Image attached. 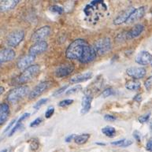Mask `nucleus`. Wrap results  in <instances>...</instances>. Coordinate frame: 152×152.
Returning <instances> with one entry per match:
<instances>
[{"mask_svg":"<svg viewBox=\"0 0 152 152\" xmlns=\"http://www.w3.org/2000/svg\"><path fill=\"white\" fill-rule=\"evenodd\" d=\"M10 115V107L7 103L0 104V125H2L7 121Z\"/></svg>","mask_w":152,"mask_h":152,"instance_id":"obj_20","label":"nucleus"},{"mask_svg":"<svg viewBox=\"0 0 152 152\" xmlns=\"http://www.w3.org/2000/svg\"><path fill=\"white\" fill-rule=\"evenodd\" d=\"M16 56V53L12 48H3L0 50V61L1 62H7L12 61Z\"/></svg>","mask_w":152,"mask_h":152,"instance_id":"obj_16","label":"nucleus"},{"mask_svg":"<svg viewBox=\"0 0 152 152\" xmlns=\"http://www.w3.org/2000/svg\"><path fill=\"white\" fill-rule=\"evenodd\" d=\"M114 90L113 88H107L105 89L104 91H102V94H101V96H102V98H107L109 97V96H111V95H114Z\"/></svg>","mask_w":152,"mask_h":152,"instance_id":"obj_27","label":"nucleus"},{"mask_svg":"<svg viewBox=\"0 0 152 152\" xmlns=\"http://www.w3.org/2000/svg\"><path fill=\"white\" fill-rule=\"evenodd\" d=\"M0 152H7V149H3V150H2Z\"/></svg>","mask_w":152,"mask_h":152,"instance_id":"obj_47","label":"nucleus"},{"mask_svg":"<svg viewBox=\"0 0 152 152\" xmlns=\"http://www.w3.org/2000/svg\"><path fill=\"white\" fill-rule=\"evenodd\" d=\"M144 86H145L147 90H150L152 88V76L149 77L148 79L146 80L145 83H144Z\"/></svg>","mask_w":152,"mask_h":152,"instance_id":"obj_33","label":"nucleus"},{"mask_svg":"<svg viewBox=\"0 0 152 152\" xmlns=\"http://www.w3.org/2000/svg\"><path fill=\"white\" fill-rule=\"evenodd\" d=\"M48 101V98H44V99H41L40 100H39L38 102L36 103V104L34 105V109L35 110H38L42 106H43L44 104H46L47 103V102Z\"/></svg>","mask_w":152,"mask_h":152,"instance_id":"obj_28","label":"nucleus"},{"mask_svg":"<svg viewBox=\"0 0 152 152\" xmlns=\"http://www.w3.org/2000/svg\"><path fill=\"white\" fill-rule=\"evenodd\" d=\"M50 10L53 13H55V14H58L59 15H61L64 13V9L60 6H58V5H53L50 7Z\"/></svg>","mask_w":152,"mask_h":152,"instance_id":"obj_24","label":"nucleus"},{"mask_svg":"<svg viewBox=\"0 0 152 152\" xmlns=\"http://www.w3.org/2000/svg\"><path fill=\"white\" fill-rule=\"evenodd\" d=\"M90 134L88 133H83L80 134V135H77L76 136L74 140H75V143L79 144V145H82V144H84L88 142V140L90 138Z\"/></svg>","mask_w":152,"mask_h":152,"instance_id":"obj_22","label":"nucleus"},{"mask_svg":"<svg viewBox=\"0 0 152 152\" xmlns=\"http://www.w3.org/2000/svg\"><path fill=\"white\" fill-rule=\"evenodd\" d=\"M150 129H151V133H152V123L151 124V126H150Z\"/></svg>","mask_w":152,"mask_h":152,"instance_id":"obj_48","label":"nucleus"},{"mask_svg":"<svg viewBox=\"0 0 152 152\" xmlns=\"http://www.w3.org/2000/svg\"><path fill=\"white\" fill-rule=\"evenodd\" d=\"M132 143H133V140H125L121 148H127V147L132 145Z\"/></svg>","mask_w":152,"mask_h":152,"instance_id":"obj_39","label":"nucleus"},{"mask_svg":"<svg viewBox=\"0 0 152 152\" xmlns=\"http://www.w3.org/2000/svg\"><path fill=\"white\" fill-rule=\"evenodd\" d=\"M67 88H68V85H65V86L61 87V88H59L58 91H55L53 95H54V96H56V95H60V94L63 93L64 91H66V89H67Z\"/></svg>","mask_w":152,"mask_h":152,"instance_id":"obj_35","label":"nucleus"},{"mask_svg":"<svg viewBox=\"0 0 152 152\" xmlns=\"http://www.w3.org/2000/svg\"><path fill=\"white\" fill-rule=\"evenodd\" d=\"M73 99H64L59 102L58 106L60 107H66L69 106V105L73 104Z\"/></svg>","mask_w":152,"mask_h":152,"instance_id":"obj_29","label":"nucleus"},{"mask_svg":"<svg viewBox=\"0 0 152 152\" xmlns=\"http://www.w3.org/2000/svg\"><path fill=\"white\" fill-rule=\"evenodd\" d=\"M55 113V107H48V110L45 112V118H51Z\"/></svg>","mask_w":152,"mask_h":152,"instance_id":"obj_32","label":"nucleus"},{"mask_svg":"<svg viewBox=\"0 0 152 152\" xmlns=\"http://www.w3.org/2000/svg\"><path fill=\"white\" fill-rule=\"evenodd\" d=\"M146 12H147V7H140L139 8H136L132 13V14L130 15L129 18L128 19L126 23L127 24H131V23H133L136 20H140L144 16Z\"/></svg>","mask_w":152,"mask_h":152,"instance_id":"obj_15","label":"nucleus"},{"mask_svg":"<svg viewBox=\"0 0 152 152\" xmlns=\"http://www.w3.org/2000/svg\"><path fill=\"white\" fill-rule=\"evenodd\" d=\"M96 144H98V145H101V146L106 145V143H96Z\"/></svg>","mask_w":152,"mask_h":152,"instance_id":"obj_46","label":"nucleus"},{"mask_svg":"<svg viewBox=\"0 0 152 152\" xmlns=\"http://www.w3.org/2000/svg\"><path fill=\"white\" fill-rule=\"evenodd\" d=\"M51 84L52 83L50 81L40 82L39 84H37V86L32 89V91H30V93L28 94L29 99H36L38 96L41 95L43 93H44L50 88Z\"/></svg>","mask_w":152,"mask_h":152,"instance_id":"obj_7","label":"nucleus"},{"mask_svg":"<svg viewBox=\"0 0 152 152\" xmlns=\"http://www.w3.org/2000/svg\"><path fill=\"white\" fill-rule=\"evenodd\" d=\"M74 69H75V67L73 64H61L56 68L55 71V74L58 78H63V77H66L70 75L71 73L74 71Z\"/></svg>","mask_w":152,"mask_h":152,"instance_id":"obj_8","label":"nucleus"},{"mask_svg":"<svg viewBox=\"0 0 152 152\" xmlns=\"http://www.w3.org/2000/svg\"><path fill=\"white\" fill-rule=\"evenodd\" d=\"M1 64H2V62H1V61H0V66H1Z\"/></svg>","mask_w":152,"mask_h":152,"instance_id":"obj_49","label":"nucleus"},{"mask_svg":"<svg viewBox=\"0 0 152 152\" xmlns=\"http://www.w3.org/2000/svg\"><path fill=\"white\" fill-rule=\"evenodd\" d=\"M146 149L149 151H152V139H150L146 144Z\"/></svg>","mask_w":152,"mask_h":152,"instance_id":"obj_42","label":"nucleus"},{"mask_svg":"<svg viewBox=\"0 0 152 152\" xmlns=\"http://www.w3.org/2000/svg\"><path fill=\"white\" fill-rule=\"evenodd\" d=\"M4 91H5V88H4V87H2V86H0V95H2V94L4 93Z\"/></svg>","mask_w":152,"mask_h":152,"instance_id":"obj_45","label":"nucleus"},{"mask_svg":"<svg viewBox=\"0 0 152 152\" xmlns=\"http://www.w3.org/2000/svg\"><path fill=\"white\" fill-rule=\"evenodd\" d=\"M102 132L106 136H108L110 138H112V137L115 136L116 130L114 127L108 125V126H105L104 128H102Z\"/></svg>","mask_w":152,"mask_h":152,"instance_id":"obj_23","label":"nucleus"},{"mask_svg":"<svg viewBox=\"0 0 152 152\" xmlns=\"http://www.w3.org/2000/svg\"><path fill=\"white\" fill-rule=\"evenodd\" d=\"M24 38H25V31L21 29L14 30L7 36V45L10 48H15L22 42Z\"/></svg>","mask_w":152,"mask_h":152,"instance_id":"obj_5","label":"nucleus"},{"mask_svg":"<svg viewBox=\"0 0 152 152\" xmlns=\"http://www.w3.org/2000/svg\"><path fill=\"white\" fill-rule=\"evenodd\" d=\"M30 117V114L29 113H25V114H22V115L20 116V118H19L18 120V121L17 122L18 123H21L24 120H26L27 118H28Z\"/></svg>","mask_w":152,"mask_h":152,"instance_id":"obj_36","label":"nucleus"},{"mask_svg":"<svg viewBox=\"0 0 152 152\" xmlns=\"http://www.w3.org/2000/svg\"><path fill=\"white\" fill-rule=\"evenodd\" d=\"M14 124H16V119H14V120L12 121L10 123L9 125L6 128V129L4 130V132H7V131H9L10 129H12V128L14 127Z\"/></svg>","mask_w":152,"mask_h":152,"instance_id":"obj_40","label":"nucleus"},{"mask_svg":"<svg viewBox=\"0 0 152 152\" xmlns=\"http://www.w3.org/2000/svg\"><path fill=\"white\" fill-rule=\"evenodd\" d=\"M133 137L135 139H136V140L137 141H140L141 138H140V132H139V131H137V130H136V131H134L133 132Z\"/></svg>","mask_w":152,"mask_h":152,"instance_id":"obj_41","label":"nucleus"},{"mask_svg":"<svg viewBox=\"0 0 152 152\" xmlns=\"http://www.w3.org/2000/svg\"><path fill=\"white\" fill-rule=\"evenodd\" d=\"M141 84L138 80H129L125 83V88L129 91H136L140 88Z\"/></svg>","mask_w":152,"mask_h":152,"instance_id":"obj_21","label":"nucleus"},{"mask_svg":"<svg viewBox=\"0 0 152 152\" xmlns=\"http://www.w3.org/2000/svg\"><path fill=\"white\" fill-rule=\"evenodd\" d=\"M150 118L151 113H148V114H143V115L140 116V117L139 118V121L140 123H142V124H143V123L148 122V121H149V119H150Z\"/></svg>","mask_w":152,"mask_h":152,"instance_id":"obj_31","label":"nucleus"},{"mask_svg":"<svg viewBox=\"0 0 152 152\" xmlns=\"http://www.w3.org/2000/svg\"><path fill=\"white\" fill-rule=\"evenodd\" d=\"M29 144L31 150L33 151H37L39 149V142L38 140H37V139H32L29 141Z\"/></svg>","mask_w":152,"mask_h":152,"instance_id":"obj_25","label":"nucleus"},{"mask_svg":"<svg viewBox=\"0 0 152 152\" xmlns=\"http://www.w3.org/2000/svg\"><path fill=\"white\" fill-rule=\"evenodd\" d=\"M40 70V67L39 65H32L29 67H28L20 73L19 77H18V84H25L27 82L30 81L36 76L37 75Z\"/></svg>","mask_w":152,"mask_h":152,"instance_id":"obj_4","label":"nucleus"},{"mask_svg":"<svg viewBox=\"0 0 152 152\" xmlns=\"http://www.w3.org/2000/svg\"><path fill=\"white\" fill-rule=\"evenodd\" d=\"M29 88L28 86H19L12 89L7 95V99L10 103H16L26 96L29 92Z\"/></svg>","mask_w":152,"mask_h":152,"instance_id":"obj_2","label":"nucleus"},{"mask_svg":"<svg viewBox=\"0 0 152 152\" xmlns=\"http://www.w3.org/2000/svg\"><path fill=\"white\" fill-rule=\"evenodd\" d=\"M135 61L141 66H148L152 64V55L146 50H143L136 55Z\"/></svg>","mask_w":152,"mask_h":152,"instance_id":"obj_12","label":"nucleus"},{"mask_svg":"<svg viewBox=\"0 0 152 152\" xmlns=\"http://www.w3.org/2000/svg\"><path fill=\"white\" fill-rule=\"evenodd\" d=\"M19 0H3L0 2V13H6L14 9L19 3Z\"/></svg>","mask_w":152,"mask_h":152,"instance_id":"obj_18","label":"nucleus"},{"mask_svg":"<svg viewBox=\"0 0 152 152\" xmlns=\"http://www.w3.org/2000/svg\"><path fill=\"white\" fill-rule=\"evenodd\" d=\"M104 119L107 121H116L117 118L114 117V115H111V114H106L104 116Z\"/></svg>","mask_w":152,"mask_h":152,"instance_id":"obj_37","label":"nucleus"},{"mask_svg":"<svg viewBox=\"0 0 152 152\" xmlns=\"http://www.w3.org/2000/svg\"><path fill=\"white\" fill-rule=\"evenodd\" d=\"M82 89L81 85H80V84H77L76 86L73 87V88H71L68 89L67 91H66V95H71V94H74L76 92H78Z\"/></svg>","mask_w":152,"mask_h":152,"instance_id":"obj_26","label":"nucleus"},{"mask_svg":"<svg viewBox=\"0 0 152 152\" xmlns=\"http://www.w3.org/2000/svg\"><path fill=\"white\" fill-rule=\"evenodd\" d=\"M48 44L46 41H42V42H38V43H35L28 50V54L32 55L33 56H37V55L42 54V53L45 52L46 50H48Z\"/></svg>","mask_w":152,"mask_h":152,"instance_id":"obj_9","label":"nucleus"},{"mask_svg":"<svg viewBox=\"0 0 152 152\" xmlns=\"http://www.w3.org/2000/svg\"><path fill=\"white\" fill-rule=\"evenodd\" d=\"M20 127H22V124H21V123L16 122L15 125H14V127L12 128V129L10 130V134H9V136H13V135H14V134L15 133V132H16L18 130L20 129Z\"/></svg>","mask_w":152,"mask_h":152,"instance_id":"obj_30","label":"nucleus"},{"mask_svg":"<svg viewBox=\"0 0 152 152\" xmlns=\"http://www.w3.org/2000/svg\"><path fill=\"white\" fill-rule=\"evenodd\" d=\"M91 77H92V73L91 72H87V73L78 74V75L71 77L70 80H69V82L71 84H79V83H82V82L88 80L89 79H91Z\"/></svg>","mask_w":152,"mask_h":152,"instance_id":"obj_19","label":"nucleus"},{"mask_svg":"<svg viewBox=\"0 0 152 152\" xmlns=\"http://www.w3.org/2000/svg\"><path fill=\"white\" fill-rule=\"evenodd\" d=\"M96 52L84 39H77L69 45L66 50V56L70 60H77L80 63L87 64L94 61L96 58Z\"/></svg>","mask_w":152,"mask_h":152,"instance_id":"obj_1","label":"nucleus"},{"mask_svg":"<svg viewBox=\"0 0 152 152\" xmlns=\"http://www.w3.org/2000/svg\"><path fill=\"white\" fill-rule=\"evenodd\" d=\"M35 59H36V56H33L32 55L28 54L27 55H25V56L20 58L18 61V62H17V66H18V68L19 69H24L25 70V69L32 66L31 64L33 63Z\"/></svg>","mask_w":152,"mask_h":152,"instance_id":"obj_14","label":"nucleus"},{"mask_svg":"<svg viewBox=\"0 0 152 152\" xmlns=\"http://www.w3.org/2000/svg\"><path fill=\"white\" fill-rule=\"evenodd\" d=\"M50 32H51V28L49 25L43 26L37 29L36 32H34V33L32 35L31 40L35 43L45 41L46 39L50 36Z\"/></svg>","mask_w":152,"mask_h":152,"instance_id":"obj_6","label":"nucleus"},{"mask_svg":"<svg viewBox=\"0 0 152 152\" xmlns=\"http://www.w3.org/2000/svg\"><path fill=\"white\" fill-rule=\"evenodd\" d=\"M41 122H42V118H37V119H35L32 122L30 123V127H32V128H34V127H37L39 125H40Z\"/></svg>","mask_w":152,"mask_h":152,"instance_id":"obj_34","label":"nucleus"},{"mask_svg":"<svg viewBox=\"0 0 152 152\" xmlns=\"http://www.w3.org/2000/svg\"><path fill=\"white\" fill-rule=\"evenodd\" d=\"M151 152H152V151H151Z\"/></svg>","mask_w":152,"mask_h":152,"instance_id":"obj_50","label":"nucleus"},{"mask_svg":"<svg viewBox=\"0 0 152 152\" xmlns=\"http://www.w3.org/2000/svg\"><path fill=\"white\" fill-rule=\"evenodd\" d=\"M93 48L97 55H105L111 50V39L109 37H102V38L99 39L95 42Z\"/></svg>","mask_w":152,"mask_h":152,"instance_id":"obj_3","label":"nucleus"},{"mask_svg":"<svg viewBox=\"0 0 152 152\" xmlns=\"http://www.w3.org/2000/svg\"><path fill=\"white\" fill-rule=\"evenodd\" d=\"M125 139H122V140H117V141H114V142H111V144L112 145H114V146H117V147H121L123 144V143L125 142Z\"/></svg>","mask_w":152,"mask_h":152,"instance_id":"obj_38","label":"nucleus"},{"mask_svg":"<svg viewBox=\"0 0 152 152\" xmlns=\"http://www.w3.org/2000/svg\"><path fill=\"white\" fill-rule=\"evenodd\" d=\"M136 9L135 7H130L127 9H125V10H123L122 12H121L119 15L114 20V24L115 25H120L121 24L126 23L128 19L129 18L130 15L132 14V12L134 11V10Z\"/></svg>","mask_w":152,"mask_h":152,"instance_id":"obj_10","label":"nucleus"},{"mask_svg":"<svg viewBox=\"0 0 152 152\" xmlns=\"http://www.w3.org/2000/svg\"><path fill=\"white\" fill-rule=\"evenodd\" d=\"M126 73L133 80H139L145 77L147 71L143 67H130L126 69Z\"/></svg>","mask_w":152,"mask_h":152,"instance_id":"obj_11","label":"nucleus"},{"mask_svg":"<svg viewBox=\"0 0 152 152\" xmlns=\"http://www.w3.org/2000/svg\"><path fill=\"white\" fill-rule=\"evenodd\" d=\"M133 99L135 100V101H137V102H140L141 101V100H142V97H141L140 95H136V96L134 97Z\"/></svg>","mask_w":152,"mask_h":152,"instance_id":"obj_44","label":"nucleus"},{"mask_svg":"<svg viewBox=\"0 0 152 152\" xmlns=\"http://www.w3.org/2000/svg\"><path fill=\"white\" fill-rule=\"evenodd\" d=\"M143 30H144V25L142 24H137L133 28H132L129 32H127V33L125 34V39H132L140 37L143 32Z\"/></svg>","mask_w":152,"mask_h":152,"instance_id":"obj_17","label":"nucleus"},{"mask_svg":"<svg viewBox=\"0 0 152 152\" xmlns=\"http://www.w3.org/2000/svg\"><path fill=\"white\" fill-rule=\"evenodd\" d=\"M92 99H93V96L91 95V93L89 92H85L84 97L82 99V103H81V114H85L87 113H88L91 107V102H92Z\"/></svg>","mask_w":152,"mask_h":152,"instance_id":"obj_13","label":"nucleus"},{"mask_svg":"<svg viewBox=\"0 0 152 152\" xmlns=\"http://www.w3.org/2000/svg\"><path fill=\"white\" fill-rule=\"evenodd\" d=\"M76 137V135H74V134H71V135H69L66 138V143H69V142H71V141L73 140H74Z\"/></svg>","mask_w":152,"mask_h":152,"instance_id":"obj_43","label":"nucleus"}]
</instances>
